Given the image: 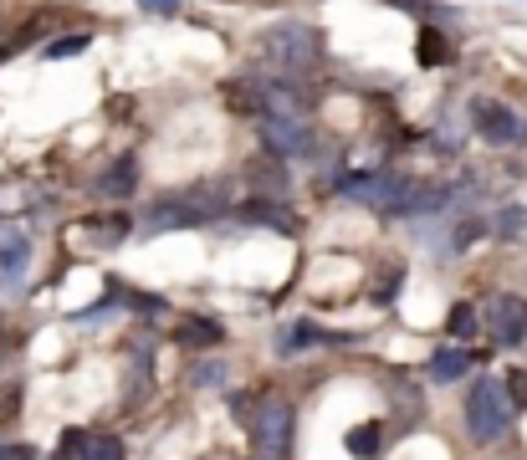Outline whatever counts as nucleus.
Segmentation results:
<instances>
[{"instance_id": "obj_11", "label": "nucleus", "mask_w": 527, "mask_h": 460, "mask_svg": "<svg viewBox=\"0 0 527 460\" xmlns=\"http://www.w3.org/2000/svg\"><path fill=\"white\" fill-rule=\"evenodd\" d=\"M26 261H31V241H26V236H6V241H0V282L16 287L21 271H26Z\"/></svg>"}, {"instance_id": "obj_16", "label": "nucleus", "mask_w": 527, "mask_h": 460, "mask_svg": "<svg viewBox=\"0 0 527 460\" xmlns=\"http://www.w3.org/2000/svg\"><path fill=\"white\" fill-rule=\"evenodd\" d=\"M348 455H359V460L379 455V425H359V430H348Z\"/></svg>"}, {"instance_id": "obj_25", "label": "nucleus", "mask_w": 527, "mask_h": 460, "mask_svg": "<svg viewBox=\"0 0 527 460\" xmlns=\"http://www.w3.org/2000/svg\"><path fill=\"white\" fill-rule=\"evenodd\" d=\"M144 11H154V16H174V0H139Z\"/></svg>"}, {"instance_id": "obj_17", "label": "nucleus", "mask_w": 527, "mask_h": 460, "mask_svg": "<svg viewBox=\"0 0 527 460\" xmlns=\"http://www.w3.org/2000/svg\"><path fill=\"white\" fill-rule=\"evenodd\" d=\"M251 220H261V225H277V230H297V220L287 215V210H277V205H267V200H256L251 210H246Z\"/></svg>"}, {"instance_id": "obj_8", "label": "nucleus", "mask_w": 527, "mask_h": 460, "mask_svg": "<svg viewBox=\"0 0 527 460\" xmlns=\"http://www.w3.org/2000/svg\"><path fill=\"white\" fill-rule=\"evenodd\" d=\"M246 184H251V195H261V200H277V195H287V164H282V154H256L251 164H246Z\"/></svg>"}, {"instance_id": "obj_9", "label": "nucleus", "mask_w": 527, "mask_h": 460, "mask_svg": "<svg viewBox=\"0 0 527 460\" xmlns=\"http://www.w3.org/2000/svg\"><path fill=\"white\" fill-rule=\"evenodd\" d=\"M226 108L236 118H261L267 113V92H261L256 77H236V82H226Z\"/></svg>"}, {"instance_id": "obj_12", "label": "nucleus", "mask_w": 527, "mask_h": 460, "mask_svg": "<svg viewBox=\"0 0 527 460\" xmlns=\"http://www.w3.org/2000/svg\"><path fill=\"white\" fill-rule=\"evenodd\" d=\"M466 368H471V353H466V348H435V353H430V379H435V384L461 379Z\"/></svg>"}, {"instance_id": "obj_19", "label": "nucleus", "mask_w": 527, "mask_h": 460, "mask_svg": "<svg viewBox=\"0 0 527 460\" xmlns=\"http://www.w3.org/2000/svg\"><path fill=\"white\" fill-rule=\"evenodd\" d=\"M77 52H87V36H62L47 46V57H77Z\"/></svg>"}, {"instance_id": "obj_6", "label": "nucleus", "mask_w": 527, "mask_h": 460, "mask_svg": "<svg viewBox=\"0 0 527 460\" xmlns=\"http://www.w3.org/2000/svg\"><path fill=\"white\" fill-rule=\"evenodd\" d=\"M256 445L267 460H287L292 455V404L282 394H272L256 414Z\"/></svg>"}, {"instance_id": "obj_23", "label": "nucleus", "mask_w": 527, "mask_h": 460, "mask_svg": "<svg viewBox=\"0 0 527 460\" xmlns=\"http://www.w3.org/2000/svg\"><path fill=\"white\" fill-rule=\"evenodd\" d=\"M502 389H507V394H512L517 404H527V374H512V379H507Z\"/></svg>"}, {"instance_id": "obj_22", "label": "nucleus", "mask_w": 527, "mask_h": 460, "mask_svg": "<svg viewBox=\"0 0 527 460\" xmlns=\"http://www.w3.org/2000/svg\"><path fill=\"white\" fill-rule=\"evenodd\" d=\"M221 379H226L221 363H200V368H195V384H221Z\"/></svg>"}, {"instance_id": "obj_18", "label": "nucleus", "mask_w": 527, "mask_h": 460, "mask_svg": "<svg viewBox=\"0 0 527 460\" xmlns=\"http://www.w3.org/2000/svg\"><path fill=\"white\" fill-rule=\"evenodd\" d=\"M476 322H481V317H476L466 302H461V307H451V333H456V338H471V333H476Z\"/></svg>"}, {"instance_id": "obj_24", "label": "nucleus", "mask_w": 527, "mask_h": 460, "mask_svg": "<svg viewBox=\"0 0 527 460\" xmlns=\"http://www.w3.org/2000/svg\"><path fill=\"white\" fill-rule=\"evenodd\" d=\"M0 460H31V445H0Z\"/></svg>"}, {"instance_id": "obj_4", "label": "nucleus", "mask_w": 527, "mask_h": 460, "mask_svg": "<svg viewBox=\"0 0 527 460\" xmlns=\"http://www.w3.org/2000/svg\"><path fill=\"white\" fill-rule=\"evenodd\" d=\"M261 138H267V149L282 154V159H313V128L307 118H287V113H261Z\"/></svg>"}, {"instance_id": "obj_5", "label": "nucleus", "mask_w": 527, "mask_h": 460, "mask_svg": "<svg viewBox=\"0 0 527 460\" xmlns=\"http://www.w3.org/2000/svg\"><path fill=\"white\" fill-rule=\"evenodd\" d=\"M471 128L487 138V144H502V149L527 138V118L517 108H507V103H492V98H476L471 103Z\"/></svg>"}, {"instance_id": "obj_14", "label": "nucleus", "mask_w": 527, "mask_h": 460, "mask_svg": "<svg viewBox=\"0 0 527 460\" xmlns=\"http://www.w3.org/2000/svg\"><path fill=\"white\" fill-rule=\"evenodd\" d=\"M415 57H420V67H435V62H446V57H451V41H446L441 31H420Z\"/></svg>"}, {"instance_id": "obj_3", "label": "nucleus", "mask_w": 527, "mask_h": 460, "mask_svg": "<svg viewBox=\"0 0 527 460\" xmlns=\"http://www.w3.org/2000/svg\"><path fill=\"white\" fill-rule=\"evenodd\" d=\"M318 52H323V41H318L313 26H292V21H287V26H272V31H267V57H272L282 72L313 67Z\"/></svg>"}, {"instance_id": "obj_20", "label": "nucleus", "mask_w": 527, "mask_h": 460, "mask_svg": "<svg viewBox=\"0 0 527 460\" xmlns=\"http://www.w3.org/2000/svg\"><path fill=\"white\" fill-rule=\"evenodd\" d=\"M82 440H87L82 430H67V435H62V450H57V460H77V455H82Z\"/></svg>"}, {"instance_id": "obj_10", "label": "nucleus", "mask_w": 527, "mask_h": 460, "mask_svg": "<svg viewBox=\"0 0 527 460\" xmlns=\"http://www.w3.org/2000/svg\"><path fill=\"white\" fill-rule=\"evenodd\" d=\"M134 184H139V159L134 154H118L108 164V174H103V195L108 200H128V195H134Z\"/></svg>"}, {"instance_id": "obj_2", "label": "nucleus", "mask_w": 527, "mask_h": 460, "mask_svg": "<svg viewBox=\"0 0 527 460\" xmlns=\"http://www.w3.org/2000/svg\"><path fill=\"white\" fill-rule=\"evenodd\" d=\"M512 425V399L497 379H476L471 399H466V430L476 445H497Z\"/></svg>"}, {"instance_id": "obj_7", "label": "nucleus", "mask_w": 527, "mask_h": 460, "mask_svg": "<svg viewBox=\"0 0 527 460\" xmlns=\"http://www.w3.org/2000/svg\"><path fill=\"white\" fill-rule=\"evenodd\" d=\"M487 328H492L497 343H522V338H527V297H512V292L492 297Z\"/></svg>"}, {"instance_id": "obj_21", "label": "nucleus", "mask_w": 527, "mask_h": 460, "mask_svg": "<svg viewBox=\"0 0 527 460\" xmlns=\"http://www.w3.org/2000/svg\"><path fill=\"white\" fill-rule=\"evenodd\" d=\"M522 225H527V220H522L517 210H507V215L497 220V230H502V236H507V241H517V236H522Z\"/></svg>"}, {"instance_id": "obj_13", "label": "nucleus", "mask_w": 527, "mask_h": 460, "mask_svg": "<svg viewBox=\"0 0 527 460\" xmlns=\"http://www.w3.org/2000/svg\"><path fill=\"white\" fill-rule=\"evenodd\" d=\"M221 338H226V333H221V322H215V317H190L185 328H180V343H185V348H215Z\"/></svg>"}, {"instance_id": "obj_1", "label": "nucleus", "mask_w": 527, "mask_h": 460, "mask_svg": "<svg viewBox=\"0 0 527 460\" xmlns=\"http://www.w3.org/2000/svg\"><path fill=\"white\" fill-rule=\"evenodd\" d=\"M231 210V200L221 190H185V195H169L144 215V230H180V225H210Z\"/></svg>"}, {"instance_id": "obj_15", "label": "nucleus", "mask_w": 527, "mask_h": 460, "mask_svg": "<svg viewBox=\"0 0 527 460\" xmlns=\"http://www.w3.org/2000/svg\"><path fill=\"white\" fill-rule=\"evenodd\" d=\"M77 460H123V440H113V435H87Z\"/></svg>"}]
</instances>
